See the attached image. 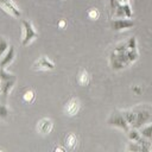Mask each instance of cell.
Listing matches in <instances>:
<instances>
[{
    "mask_svg": "<svg viewBox=\"0 0 152 152\" xmlns=\"http://www.w3.org/2000/svg\"><path fill=\"white\" fill-rule=\"evenodd\" d=\"M76 81H77V83H78L81 87H86V86L89 84V82H90V75H89V72L87 71V69L82 68V69L78 70L77 76H76Z\"/></svg>",
    "mask_w": 152,
    "mask_h": 152,
    "instance_id": "12",
    "label": "cell"
},
{
    "mask_svg": "<svg viewBox=\"0 0 152 152\" xmlns=\"http://www.w3.org/2000/svg\"><path fill=\"white\" fill-rule=\"evenodd\" d=\"M134 114H135V121L133 124V128H140L147 124L152 122V106L150 104H137L135 107H133Z\"/></svg>",
    "mask_w": 152,
    "mask_h": 152,
    "instance_id": "2",
    "label": "cell"
},
{
    "mask_svg": "<svg viewBox=\"0 0 152 152\" xmlns=\"http://www.w3.org/2000/svg\"><path fill=\"white\" fill-rule=\"evenodd\" d=\"M77 142H78V140H77V137L75 133L66 134V137L64 139V144H65V147L68 150H74L77 146Z\"/></svg>",
    "mask_w": 152,
    "mask_h": 152,
    "instance_id": "14",
    "label": "cell"
},
{
    "mask_svg": "<svg viewBox=\"0 0 152 152\" xmlns=\"http://www.w3.org/2000/svg\"><path fill=\"white\" fill-rule=\"evenodd\" d=\"M53 128V122L50 118H43L37 124V131L42 135H48Z\"/></svg>",
    "mask_w": 152,
    "mask_h": 152,
    "instance_id": "10",
    "label": "cell"
},
{
    "mask_svg": "<svg viewBox=\"0 0 152 152\" xmlns=\"http://www.w3.org/2000/svg\"><path fill=\"white\" fill-rule=\"evenodd\" d=\"M53 151H61V152H64V151H65V147H63V146H56V147L53 148Z\"/></svg>",
    "mask_w": 152,
    "mask_h": 152,
    "instance_id": "24",
    "label": "cell"
},
{
    "mask_svg": "<svg viewBox=\"0 0 152 152\" xmlns=\"http://www.w3.org/2000/svg\"><path fill=\"white\" fill-rule=\"evenodd\" d=\"M80 108H81L80 100L77 97H71L65 102V104L63 107V113L66 116H75L78 113Z\"/></svg>",
    "mask_w": 152,
    "mask_h": 152,
    "instance_id": "8",
    "label": "cell"
},
{
    "mask_svg": "<svg viewBox=\"0 0 152 152\" xmlns=\"http://www.w3.org/2000/svg\"><path fill=\"white\" fill-rule=\"evenodd\" d=\"M0 99H1V94H0Z\"/></svg>",
    "mask_w": 152,
    "mask_h": 152,
    "instance_id": "27",
    "label": "cell"
},
{
    "mask_svg": "<svg viewBox=\"0 0 152 152\" xmlns=\"http://www.w3.org/2000/svg\"><path fill=\"white\" fill-rule=\"evenodd\" d=\"M0 7L6 13H8L10 15H12L14 18H19L21 15L20 10L18 8V6L12 0H0Z\"/></svg>",
    "mask_w": 152,
    "mask_h": 152,
    "instance_id": "9",
    "label": "cell"
},
{
    "mask_svg": "<svg viewBox=\"0 0 152 152\" xmlns=\"http://www.w3.org/2000/svg\"><path fill=\"white\" fill-rule=\"evenodd\" d=\"M1 84H2V81L0 80V91H1Z\"/></svg>",
    "mask_w": 152,
    "mask_h": 152,
    "instance_id": "26",
    "label": "cell"
},
{
    "mask_svg": "<svg viewBox=\"0 0 152 152\" xmlns=\"http://www.w3.org/2000/svg\"><path fill=\"white\" fill-rule=\"evenodd\" d=\"M10 114V110L5 103H0V119H6Z\"/></svg>",
    "mask_w": 152,
    "mask_h": 152,
    "instance_id": "21",
    "label": "cell"
},
{
    "mask_svg": "<svg viewBox=\"0 0 152 152\" xmlns=\"http://www.w3.org/2000/svg\"><path fill=\"white\" fill-rule=\"evenodd\" d=\"M134 21L131 18H114L110 20V28L116 32H121L128 28H132L134 26Z\"/></svg>",
    "mask_w": 152,
    "mask_h": 152,
    "instance_id": "5",
    "label": "cell"
},
{
    "mask_svg": "<svg viewBox=\"0 0 152 152\" xmlns=\"http://www.w3.org/2000/svg\"><path fill=\"white\" fill-rule=\"evenodd\" d=\"M14 57H15V49L13 45H11L8 50L5 52V55L0 58V68H6L7 65H10L13 62Z\"/></svg>",
    "mask_w": 152,
    "mask_h": 152,
    "instance_id": "11",
    "label": "cell"
},
{
    "mask_svg": "<svg viewBox=\"0 0 152 152\" xmlns=\"http://www.w3.org/2000/svg\"><path fill=\"white\" fill-rule=\"evenodd\" d=\"M127 151H133V152H138V151H142V146L137 142V141H133V140H129L127 147H126Z\"/></svg>",
    "mask_w": 152,
    "mask_h": 152,
    "instance_id": "17",
    "label": "cell"
},
{
    "mask_svg": "<svg viewBox=\"0 0 152 152\" xmlns=\"http://www.w3.org/2000/svg\"><path fill=\"white\" fill-rule=\"evenodd\" d=\"M11 78H15V76L13 74H10L5 70V68H0V80L1 81H6V80H11Z\"/></svg>",
    "mask_w": 152,
    "mask_h": 152,
    "instance_id": "20",
    "label": "cell"
},
{
    "mask_svg": "<svg viewBox=\"0 0 152 152\" xmlns=\"http://www.w3.org/2000/svg\"><path fill=\"white\" fill-rule=\"evenodd\" d=\"M133 90H134V91H135V93H137V94H138V93H140V91H141V89H140V88H138V87H133Z\"/></svg>",
    "mask_w": 152,
    "mask_h": 152,
    "instance_id": "25",
    "label": "cell"
},
{
    "mask_svg": "<svg viewBox=\"0 0 152 152\" xmlns=\"http://www.w3.org/2000/svg\"><path fill=\"white\" fill-rule=\"evenodd\" d=\"M36 99V93L33 89H26L23 93V101L26 103H32Z\"/></svg>",
    "mask_w": 152,
    "mask_h": 152,
    "instance_id": "16",
    "label": "cell"
},
{
    "mask_svg": "<svg viewBox=\"0 0 152 152\" xmlns=\"http://www.w3.org/2000/svg\"><path fill=\"white\" fill-rule=\"evenodd\" d=\"M21 26H23V38H21V44L24 46H27L28 44H31L37 37L38 33L34 30L32 23L30 20L26 19H21Z\"/></svg>",
    "mask_w": 152,
    "mask_h": 152,
    "instance_id": "4",
    "label": "cell"
},
{
    "mask_svg": "<svg viewBox=\"0 0 152 152\" xmlns=\"http://www.w3.org/2000/svg\"><path fill=\"white\" fill-rule=\"evenodd\" d=\"M32 69L36 71H48V70H53L55 69V63L50 61L49 57L42 56L39 57L32 65Z\"/></svg>",
    "mask_w": 152,
    "mask_h": 152,
    "instance_id": "7",
    "label": "cell"
},
{
    "mask_svg": "<svg viewBox=\"0 0 152 152\" xmlns=\"http://www.w3.org/2000/svg\"><path fill=\"white\" fill-rule=\"evenodd\" d=\"M15 80H17V78H11V80L2 81V84H1V91H0V94H1V99H2V100H6V99H7L10 91L12 90V88H13V86H14V83H15Z\"/></svg>",
    "mask_w": 152,
    "mask_h": 152,
    "instance_id": "13",
    "label": "cell"
},
{
    "mask_svg": "<svg viewBox=\"0 0 152 152\" xmlns=\"http://www.w3.org/2000/svg\"><path fill=\"white\" fill-rule=\"evenodd\" d=\"M139 58L138 49H131L127 45V42L119 43L112 50L109 55V64L113 70H121L126 66H129Z\"/></svg>",
    "mask_w": 152,
    "mask_h": 152,
    "instance_id": "1",
    "label": "cell"
},
{
    "mask_svg": "<svg viewBox=\"0 0 152 152\" xmlns=\"http://www.w3.org/2000/svg\"><path fill=\"white\" fill-rule=\"evenodd\" d=\"M139 132H140V134L144 138H146L148 140H152V122L151 124H147V125H145L142 127H140L139 128Z\"/></svg>",
    "mask_w": 152,
    "mask_h": 152,
    "instance_id": "15",
    "label": "cell"
},
{
    "mask_svg": "<svg viewBox=\"0 0 152 152\" xmlns=\"http://www.w3.org/2000/svg\"><path fill=\"white\" fill-rule=\"evenodd\" d=\"M8 48H10L8 42H7L5 38L0 37V58H1V57L5 55V52L8 50Z\"/></svg>",
    "mask_w": 152,
    "mask_h": 152,
    "instance_id": "19",
    "label": "cell"
},
{
    "mask_svg": "<svg viewBox=\"0 0 152 152\" xmlns=\"http://www.w3.org/2000/svg\"><path fill=\"white\" fill-rule=\"evenodd\" d=\"M107 124H108L109 126H112V127H118V128L125 131L126 133H127V132L129 131V128H131V126H129V124L127 122V120L125 119L122 112L119 110V109H114V110L112 112V114L109 115V118H108V120H107Z\"/></svg>",
    "mask_w": 152,
    "mask_h": 152,
    "instance_id": "3",
    "label": "cell"
},
{
    "mask_svg": "<svg viewBox=\"0 0 152 152\" xmlns=\"http://www.w3.org/2000/svg\"><path fill=\"white\" fill-rule=\"evenodd\" d=\"M112 15H113V18H132L133 11H132L129 2L118 5L115 8L112 10Z\"/></svg>",
    "mask_w": 152,
    "mask_h": 152,
    "instance_id": "6",
    "label": "cell"
},
{
    "mask_svg": "<svg viewBox=\"0 0 152 152\" xmlns=\"http://www.w3.org/2000/svg\"><path fill=\"white\" fill-rule=\"evenodd\" d=\"M58 27L59 28H64L65 26H66V21H65V19H59V21H58Z\"/></svg>",
    "mask_w": 152,
    "mask_h": 152,
    "instance_id": "23",
    "label": "cell"
},
{
    "mask_svg": "<svg viewBox=\"0 0 152 152\" xmlns=\"http://www.w3.org/2000/svg\"><path fill=\"white\" fill-rule=\"evenodd\" d=\"M87 15H88V18L91 19V20H97L99 17H100V11H99L97 8H95V7L89 8L88 12H87Z\"/></svg>",
    "mask_w": 152,
    "mask_h": 152,
    "instance_id": "18",
    "label": "cell"
},
{
    "mask_svg": "<svg viewBox=\"0 0 152 152\" xmlns=\"http://www.w3.org/2000/svg\"><path fill=\"white\" fill-rule=\"evenodd\" d=\"M109 2H110V8L113 10V8H115L118 5H120V4H125V2H131V0H109Z\"/></svg>",
    "mask_w": 152,
    "mask_h": 152,
    "instance_id": "22",
    "label": "cell"
}]
</instances>
